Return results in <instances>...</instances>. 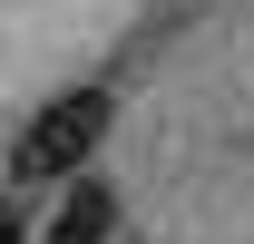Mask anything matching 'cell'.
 Segmentation results:
<instances>
[{"mask_svg":"<svg viewBox=\"0 0 254 244\" xmlns=\"http://www.w3.org/2000/svg\"><path fill=\"white\" fill-rule=\"evenodd\" d=\"M108 127H118V98L98 88V78H88V88H68V98H49V108L20 127L10 176H20V185H68L98 147H108Z\"/></svg>","mask_w":254,"mask_h":244,"instance_id":"6da1fadb","label":"cell"},{"mask_svg":"<svg viewBox=\"0 0 254 244\" xmlns=\"http://www.w3.org/2000/svg\"><path fill=\"white\" fill-rule=\"evenodd\" d=\"M39 244H118V185H98L88 166L59 185V205L39 225Z\"/></svg>","mask_w":254,"mask_h":244,"instance_id":"7a4b0ae2","label":"cell"},{"mask_svg":"<svg viewBox=\"0 0 254 244\" xmlns=\"http://www.w3.org/2000/svg\"><path fill=\"white\" fill-rule=\"evenodd\" d=\"M0 244H30V235H20V225H0Z\"/></svg>","mask_w":254,"mask_h":244,"instance_id":"3957f363","label":"cell"}]
</instances>
